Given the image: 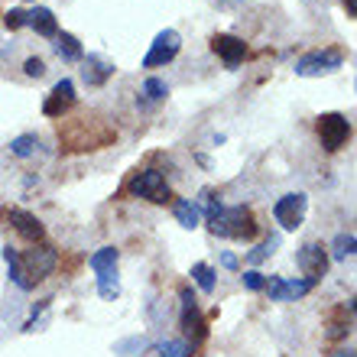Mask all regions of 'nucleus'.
I'll use <instances>...</instances> for the list:
<instances>
[{
	"label": "nucleus",
	"mask_w": 357,
	"mask_h": 357,
	"mask_svg": "<svg viewBox=\"0 0 357 357\" xmlns=\"http://www.w3.org/2000/svg\"><path fill=\"white\" fill-rule=\"evenodd\" d=\"M202 205L208 208V231L215 237H234V241H254L257 237V221L250 215V208L234 205L225 208L211 192H202Z\"/></svg>",
	"instance_id": "1"
},
{
	"label": "nucleus",
	"mask_w": 357,
	"mask_h": 357,
	"mask_svg": "<svg viewBox=\"0 0 357 357\" xmlns=\"http://www.w3.org/2000/svg\"><path fill=\"white\" fill-rule=\"evenodd\" d=\"M344 66V52L335 46L328 49H315V52H305V56L296 62V75L299 78H321V75H331Z\"/></svg>",
	"instance_id": "2"
},
{
	"label": "nucleus",
	"mask_w": 357,
	"mask_h": 357,
	"mask_svg": "<svg viewBox=\"0 0 357 357\" xmlns=\"http://www.w3.org/2000/svg\"><path fill=\"white\" fill-rule=\"evenodd\" d=\"M56 264H59V254H56V247H49V244H33L26 254H20L23 276H26L33 286H36L39 280H46L49 273L56 270Z\"/></svg>",
	"instance_id": "3"
},
{
	"label": "nucleus",
	"mask_w": 357,
	"mask_h": 357,
	"mask_svg": "<svg viewBox=\"0 0 357 357\" xmlns=\"http://www.w3.org/2000/svg\"><path fill=\"white\" fill-rule=\"evenodd\" d=\"M130 195L137 198H146V202H153V205H166L172 198L169 192V182H166V176H162L160 169H143L137 172V176L130 178Z\"/></svg>",
	"instance_id": "4"
},
{
	"label": "nucleus",
	"mask_w": 357,
	"mask_h": 357,
	"mask_svg": "<svg viewBox=\"0 0 357 357\" xmlns=\"http://www.w3.org/2000/svg\"><path fill=\"white\" fill-rule=\"evenodd\" d=\"M315 130H319V140L328 153H338L341 146H348V140H351V121L338 111L321 114L319 123H315Z\"/></svg>",
	"instance_id": "5"
},
{
	"label": "nucleus",
	"mask_w": 357,
	"mask_h": 357,
	"mask_svg": "<svg viewBox=\"0 0 357 357\" xmlns=\"http://www.w3.org/2000/svg\"><path fill=\"white\" fill-rule=\"evenodd\" d=\"M305 211H309V195L305 192H289L273 205V218H276V225L282 231H299L302 221H305Z\"/></svg>",
	"instance_id": "6"
},
{
	"label": "nucleus",
	"mask_w": 357,
	"mask_h": 357,
	"mask_svg": "<svg viewBox=\"0 0 357 357\" xmlns=\"http://www.w3.org/2000/svg\"><path fill=\"white\" fill-rule=\"evenodd\" d=\"M178 52H182V36H178L176 29H162V33H156V39H153L150 52L143 56V68H162V66H169Z\"/></svg>",
	"instance_id": "7"
},
{
	"label": "nucleus",
	"mask_w": 357,
	"mask_h": 357,
	"mask_svg": "<svg viewBox=\"0 0 357 357\" xmlns=\"http://www.w3.org/2000/svg\"><path fill=\"white\" fill-rule=\"evenodd\" d=\"M178 299H182V331H185V338L205 341L208 321L202 319V312H198V302H195V296H192V289H188V286H182Z\"/></svg>",
	"instance_id": "8"
},
{
	"label": "nucleus",
	"mask_w": 357,
	"mask_h": 357,
	"mask_svg": "<svg viewBox=\"0 0 357 357\" xmlns=\"http://www.w3.org/2000/svg\"><path fill=\"white\" fill-rule=\"evenodd\" d=\"M75 101H78L75 82H72V78H62V82H56L52 91L46 94V101H43V114H46V117H62V114H68L72 107H75Z\"/></svg>",
	"instance_id": "9"
},
{
	"label": "nucleus",
	"mask_w": 357,
	"mask_h": 357,
	"mask_svg": "<svg viewBox=\"0 0 357 357\" xmlns=\"http://www.w3.org/2000/svg\"><path fill=\"white\" fill-rule=\"evenodd\" d=\"M296 264H299V270L305 273V280L319 282L321 276L328 273V254H325V247L321 244H305V247H299Z\"/></svg>",
	"instance_id": "10"
},
{
	"label": "nucleus",
	"mask_w": 357,
	"mask_h": 357,
	"mask_svg": "<svg viewBox=\"0 0 357 357\" xmlns=\"http://www.w3.org/2000/svg\"><path fill=\"white\" fill-rule=\"evenodd\" d=\"M7 221L13 225V231H17L20 237H26L29 244H43V241H46V227H43V221H39L36 215L23 211V208H10Z\"/></svg>",
	"instance_id": "11"
},
{
	"label": "nucleus",
	"mask_w": 357,
	"mask_h": 357,
	"mask_svg": "<svg viewBox=\"0 0 357 357\" xmlns=\"http://www.w3.org/2000/svg\"><path fill=\"white\" fill-rule=\"evenodd\" d=\"M211 49L221 56V62H225L227 68H237L247 56V43L231 36V33H215V36H211Z\"/></svg>",
	"instance_id": "12"
},
{
	"label": "nucleus",
	"mask_w": 357,
	"mask_h": 357,
	"mask_svg": "<svg viewBox=\"0 0 357 357\" xmlns=\"http://www.w3.org/2000/svg\"><path fill=\"white\" fill-rule=\"evenodd\" d=\"M82 66H85L82 68V78H85V85H91V88L104 85V82L114 75V62L98 56V52H88V56L82 59Z\"/></svg>",
	"instance_id": "13"
},
{
	"label": "nucleus",
	"mask_w": 357,
	"mask_h": 357,
	"mask_svg": "<svg viewBox=\"0 0 357 357\" xmlns=\"http://www.w3.org/2000/svg\"><path fill=\"white\" fill-rule=\"evenodd\" d=\"M26 26L36 29L39 36H46V39H56L59 36V20H56V13H52L49 7L26 10Z\"/></svg>",
	"instance_id": "14"
},
{
	"label": "nucleus",
	"mask_w": 357,
	"mask_h": 357,
	"mask_svg": "<svg viewBox=\"0 0 357 357\" xmlns=\"http://www.w3.org/2000/svg\"><path fill=\"white\" fill-rule=\"evenodd\" d=\"M172 215H176V221L182 227H188V231H195V227L202 225V208H198L192 198H178L176 205H172Z\"/></svg>",
	"instance_id": "15"
},
{
	"label": "nucleus",
	"mask_w": 357,
	"mask_h": 357,
	"mask_svg": "<svg viewBox=\"0 0 357 357\" xmlns=\"http://www.w3.org/2000/svg\"><path fill=\"white\" fill-rule=\"evenodd\" d=\"M56 52H59V59H66V62H82V59H85V49H82V43H78L72 33H59Z\"/></svg>",
	"instance_id": "16"
},
{
	"label": "nucleus",
	"mask_w": 357,
	"mask_h": 357,
	"mask_svg": "<svg viewBox=\"0 0 357 357\" xmlns=\"http://www.w3.org/2000/svg\"><path fill=\"white\" fill-rule=\"evenodd\" d=\"M3 260H7V270H10V280L17 282V289H23V292H29L33 289V282L23 276V266H20V254L13 250V247H3Z\"/></svg>",
	"instance_id": "17"
},
{
	"label": "nucleus",
	"mask_w": 357,
	"mask_h": 357,
	"mask_svg": "<svg viewBox=\"0 0 357 357\" xmlns=\"http://www.w3.org/2000/svg\"><path fill=\"white\" fill-rule=\"evenodd\" d=\"M117 247H101V250H98V254H91V260H88V264H91V270L98 273V276H101V273H114L117 270Z\"/></svg>",
	"instance_id": "18"
},
{
	"label": "nucleus",
	"mask_w": 357,
	"mask_h": 357,
	"mask_svg": "<svg viewBox=\"0 0 357 357\" xmlns=\"http://www.w3.org/2000/svg\"><path fill=\"white\" fill-rule=\"evenodd\" d=\"M146 357H192L188 341H162V344H153Z\"/></svg>",
	"instance_id": "19"
},
{
	"label": "nucleus",
	"mask_w": 357,
	"mask_h": 357,
	"mask_svg": "<svg viewBox=\"0 0 357 357\" xmlns=\"http://www.w3.org/2000/svg\"><path fill=\"white\" fill-rule=\"evenodd\" d=\"M98 296L107 302H114L117 296H121V280H117V270L114 273H101L98 276Z\"/></svg>",
	"instance_id": "20"
},
{
	"label": "nucleus",
	"mask_w": 357,
	"mask_h": 357,
	"mask_svg": "<svg viewBox=\"0 0 357 357\" xmlns=\"http://www.w3.org/2000/svg\"><path fill=\"white\" fill-rule=\"evenodd\" d=\"M39 146V137L36 133H23V137H17V140H10V153L13 156H20V160H26V156H33Z\"/></svg>",
	"instance_id": "21"
},
{
	"label": "nucleus",
	"mask_w": 357,
	"mask_h": 357,
	"mask_svg": "<svg viewBox=\"0 0 357 357\" xmlns=\"http://www.w3.org/2000/svg\"><path fill=\"white\" fill-rule=\"evenodd\" d=\"M354 247H357V237L351 234V231H344V234L335 237V244H331V257H335V260H348V257H354Z\"/></svg>",
	"instance_id": "22"
},
{
	"label": "nucleus",
	"mask_w": 357,
	"mask_h": 357,
	"mask_svg": "<svg viewBox=\"0 0 357 357\" xmlns=\"http://www.w3.org/2000/svg\"><path fill=\"white\" fill-rule=\"evenodd\" d=\"M276 247H280V234H270V237L264 241V244L257 247V250H250V257H247V264H254V266H257V264H264L266 257L276 254Z\"/></svg>",
	"instance_id": "23"
},
{
	"label": "nucleus",
	"mask_w": 357,
	"mask_h": 357,
	"mask_svg": "<svg viewBox=\"0 0 357 357\" xmlns=\"http://www.w3.org/2000/svg\"><path fill=\"white\" fill-rule=\"evenodd\" d=\"M192 280L198 282V289L202 292H215V270L208 264H195L192 266Z\"/></svg>",
	"instance_id": "24"
},
{
	"label": "nucleus",
	"mask_w": 357,
	"mask_h": 357,
	"mask_svg": "<svg viewBox=\"0 0 357 357\" xmlns=\"http://www.w3.org/2000/svg\"><path fill=\"white\" fill-rule=\"evenodd\" d=\"M143 94H146V101H162V98L169 94V85H166L162 78H146V82H143Z\"/></svg>",
	"instance_id": "25"
},
{
	"label": "nucleus",
	"mask_w": 357,
	"mask_h": 357,
	"mask_svg": "<svg viewBox=\"0 0 357 357\" xmlns=\"http://www.w3.org/2000/svg\"><path fill=\"white\" fill-rule=\"evenodd\" d=\"M312 286H315V282H309V280H282V292H286V302H289V299H302V296H305Z\"/></svg>",
	"instance_id": "26"
},
{
	"label": "nucleus",
	"mask_w": 357,
	"mask_h": 357,
	"mask_svg": "<svg viewBox=\"0 0 357 357\" xmlns=\"http://www.w3.org/2000/svg\"><path fill=\"white\" fill-rule=\"evenodd\" d=\"M3 26L7 29H23L26 26V10H20V7L7 10V13H3Z\"/></svg>",
	"instance_id": "27"
},
{
	"label": "nucleus",
	"mask_w": 357,
	"mask_h": 357,
	"mask_svg": "<svg viewBox=\"0 0 357 357\" xmlns=\"http://www.w3.org/2000/svg\"><path fill=\"white\" fill-rule=\"evenodd\" d=\"M23 72H26V78H43L46 75V62H43L39 56H33V59L23 62Z\"/></svg>",
	"instance_id": "28"
},
{
	"label": "nucleus",
	"mask_w": 357,
	"mask_h": 357,
	"mask_svg": "<svg viewBox=\"0 0 357 357\" xmlns=\"http://www.w3.org/2000/svg\"><path fill=\"white\" fill-rule=\"evenodd\" d=\"M244 286L250 292H260L266 286V276H264V273H257V270H247L244 273Z\"/></svg>",
	"instance_id": "29"
},
{
	"label": "nucleus",
	"mask_w": 357,
	"mask_h": 357,
	"mask_svg": "<svg viewBox=\"0 0 357 357\" xmlns=\"http://www.w3.org/2000/svg\"><path fill=\"white\" fill-rule=\"evenodd\" d=\"M221 266H225V270H237V257L234 254H221Z\"/></svg>",
	"instance_id": "30"
},
{
	"label": "nucleus",
	"mask_w": 357,
	"mask_h": 357,
	"mask_svg": "<svg viewBox=\"0 0 357 357\" xmlns=\"http://www.w3.org/2000/svg\"><path fill=\"white\" fill-rule=\"evenodd\" d=\"M344 10H348V20H357V0H341Z\"/></svg>",
	"instance_id": "31"
},
{
	"label": "nucleus",
	"mask_w": 357,
	"mask_h": 357,
	"mask_svg": "<svg viewBox=\"0 0 357 357\" xmlns=\"http://www.w3.org/2000/svg\"><path fill=\"white\" fill-rule=\"evenodd\" d=\"M215 3H218L221 10H234V7H241L244 0H215Z\"/></svg>",
	"instance_id": "32"
},
{
	"label": "nucleus",
	"mask_w": 357,
	"mask_h": 357,
	"mask_svg": "<svg viewBox=\"0 0 357 357\" xmlns=\"http://www.w3.org/2000/svg\"><path fill=\"white\" fill-rule=\"evenodd\" d=\"M302 3H309V0H302Z\"/></svg>",
	"instance_id": "33"
}]
</instances>
